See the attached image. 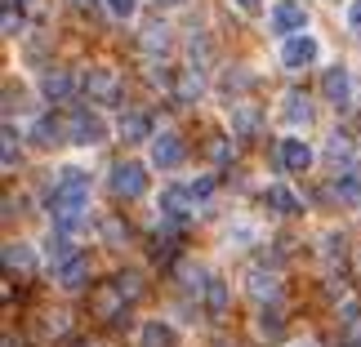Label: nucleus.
I'll use <instances>...</instances> for the list:
<instances>
[{"label": "nucleus", "mask_w": 361, "mask_h": 347, "mask_svg": "<svg viewBox=\"0 0 361 347\" xmlns=\"http://www.w3.org/2000/svg\"><path fill=\"white\" fill-rule=\"evenodd\" d=\"M63 130H67V138H72V143H80V147L103 143V138H107L103 116H99V112H85V107H76V112L63 120Z\"/></svg>", "instance_id": "nucleus-1"}, {"label": "nucleus", "mask_w": 361, "mask_h": 347, "mask_svg": "<svg viewBox=\"0 0 361 347\" xmlns=\"http://www.w3.org/2000/svg\"><path fill=\"white\" fill-rule=\"evenodd\" d=\"M107 187H112V196L121 201H138L147 191V174H143V165H134V160H121L112 178H107Z\"/></svg>", "instance_id": "nucleus-2"}, {"label": "nucleus", "mask_w": 361, "mask_h": 347, "mask_svg": "<svg viewBox=\"0 0 361 347\" xmlns=\"http://www.w3.org/2000/svg\"><path fill=\"white\" fill-rule=\"evenodd\" d=\"M85 205L90 196H63V191H54L49 196V218L59 232H76L80 223H85Z\"/></svg>", "instance_id": "nucleus-3"}, {"label": "nucleus", "mask_w": 361, "mask_h": 347, "mask_svg": "<svg viewBox=\"0 0 361 347\" xmlns=\"http://www.w3.org/2000/svg\"><path fill=\"white\" fill-rule=\"evenodd\" d=\"M281 63H286V72H299V67H312V63H317V40H312L308 32L290 36L286 45H281Z\"/></svg>", "instance_id": "nucleus-4"}, {"label": "nucleus", "mask_w": 361, "mask_h": 347, "mask_svg": "<svg viewBox=\"0 0 361 347\" xmlns=\"http://www.w3.org/2000/svg\"><path fill=\"white\" fill-rule=\"evenodd\" d=\"M303 27H308V13H303V5H295V0H281V5H272V32L299 36Z\"/></svg>", "instance_id": "nucleus-5"}, {"label": "nucleus", "mask_w": 361, "mask_h": 347, "mask_svg": "<svg viewBox=\"0 0 361 347\" xmlns=\"http://www.w3.org/2000/svg\"><path fill=\"white\" fill-rule=\"evenodd\" d=\"M152 165H157V170H174V165H183V138H178V134H157V138H152Z\"/></svg>", "instance_id": "nucleus-6"}, {"label": "nucleus", "mask_w": 361, "mask_h": 347, "mask_svg": "<svg viewBox=\"0 0 361 347\" xmlns=\"http://www.w3.org/2000/svg\"><path fill=\"white\" fill-rule=\"evenodd\" d=\"M281 165H286V174H308L312 147L303 138H281Z\"/></svg>", "instance_id": "nucleus-7"}, {"label": "nucleus", "mask_w": 361, "mask_h": 347, "mask_svg": "<svg viewBox=\"0 0 361 347\" xmlns=\"http://www.w3.org/2000/svg\"><path fill=\"white\" fill-rule=\"evenodd\" d=\"M40 94H45L49 103H72V94H76V80L67 76V72H59V67H54V72H45V76H40Z\"/></svg>", "instance_id": "nucleus-8"}, {"label": "nucleus", "mask_w": 361, "mask_h": 347, "mask_svg": "<svg viewBox=\"0 0 361 347\" xmlns=\"http://www.w3.org/2000/svg\"><path fill=\"white\" fill-rule=\"evenodd\" d=\"M322 94L335 107H348V99H353V85H348V67H330V72L322 76Z\"/></svg>", "instance_id": "nucleus-9"}, {"label": "nucleus", "mask_w": 361, "mask_h": 347, "mask_svg": "<svg viewBox=\"0 0 361 347\" xmlns=\"http://www.w3.org/2000/svg\"><path fill=\"white\" fill-rule=\"evenodd\" d=\"M85 89H90V99H99V103H121V80L112 72H90L85 76Z\"/></svg>", "instance_id": "nucleus-10"}, {"label": "nucleus", "mask_w": 361, "mask_h": 347, "mask_svg": "<svg viewBox=\"0 0 361 347\" xmlns=\"http://www.w3.org/2000/svg\"><path fill=\"white\" fill-rule=\"evenodd\" d=\"M201 89H205V80H201L197 67H178V76H174V99H178V103H197Z\"/></svg>", "instance_id": "nucleus-11"}, {"label": "nucleus", "mask_w": 361, "mask_h": 347, "mask_svg": "<svg viewBox=\"0 0 361 347\" xmlns=\"http://www.w3.org/2000/svg\"><path fill=\"white\" fill-rule=\"evenodd\" d=\"M54 191H63V196H90V174L76 170V165H67V170H59V178H54Z\"/></svg>", "instance_id": "nucleus-12"}, {"label": "nucleus", "mask_w": 361, "mask_h": 347, "mask_svg": "<svg viewBox=\"0 0 361 347\" xmlns=\"http://www.w3.org/2000/svg\"><path fill=\"white\" fill-rule=\"evenodd\" d=\"M259 125H263L259 107H250V103H232V134H237V138H255V134H259Z\"/></svg>", "instance_id": "nucleus-13"}, {"label": "nucleus", "mask_w": 361, "mask_h": 347, "mask_svg": "<svg viewBox=\"0 0 361 347\" xmlns=\"http://www.w3.org/2000/svg\"><path fill=\"white\" fill-rule=\"evenodd\" d=\"M188 201H197L192 187H165V196H161L165 218H170V223H183V218H188Z\"/></svg>", "instance_id": "nucleus-14"}, {"label": "nucleus", "mask_w": 361, "mask_h": 347, "mask_svg": "<svg viewBox=\"0 0 361 347\" xmlns=\"http://www.w3.org/2000/svg\"><path fill=\"white\" fill-rule=\"evenodd\" d=\"M138 45H143V53H170L174 36H170V27H165V23H147L143 36H138Z\"/></svg>", "instance_id": "nucleus-15"}, {"label": "nucleus", "mask_w": 361, "mask_h": 347, "mask_svg": "<svg viewBox=\"0 0 361 347\" xmlns=\"http://www.w3.org/2000/svg\"><path fill=\"white\" fill-rule=\"evenodd\" d=\"M94 316H103V321L125 316V298H121L116 285H107V289H99V294H94Z\"/></svg>", "instance_id": "nucleus-16"}, {"label": "nucleus", "mask_w": 361, "mask_h": 347, "mask_svg": "<svg viewBox=\"0 0 361 347\" xmlns=\"http://www.w3.org/2000/svg\"><path fill=\"white\" fill-rule=\"evenodd\" d=\"M335 201L348 205V210H361V178H357V174L343 170V174L335 178Z\"/></svg>", "instance_id": "nucleus-17"}, {"label": "nucleus", "mask_w": 361, "mask_h": 347, "mask_svg": "<svg viewBox=\"0 0 361 347\" xmlns=\"http://www.w3.org/2000/svg\"><path fill=\"white\" fill-rule=\"evenodd\" d=\"M250 294H255L259 303H276V294H281V281H276L272 272H250Z\"/></svg>", "instance_id": "nucleus-18"}, {"label": "nucleus", "mask_w": 361, "mask_h": 347, "mask_svg": "<svg viewBox=\"0 0 361 347\" xmlns=\"http://www.w3.org/2000/svg\"><path fill=\"white\" fill-rule=\"evenodd\" d=\"M138 347H174V329L165 321H147L138 329Z\"/></svg>", "instance_id": "nucleus-19"}, {"label": "nucleus", "mask_w": 361, "mask_h": 347, "mask_svg": "<svg viewBox=\"0 0 361 347\" xmlns=\"http://www.w3.org/2000/svg\"><path fill=\"white\" fill-rule=\"evenodd\" d=\"M63 134H67V130H63V125L54 120V116H40V120L32 125V143H36V147H54V143H63Z\"/></svg>", "instance_id": "nucleus-20"}, {"label": "nucleus", "mask_w": 361, "mask_h": 347, "mask_svg": "<svg viewBox=\"0 0 361 347\" xmlns=\"http://www.w3.org/2000/svg\"><path fill=\"white\" fill-rule=\"evenodd\" d=\"M72 258H80V254H76V241H72L67 232H63V236H54V241H49V267L59 272V267H67Z\"/></svg>", "instance_id": "nucleus-21"}, {"label": "nucleus", "mask_w": 361, "mask_h": 347, "mask_svg": "<svg viewBox=\"0 0 361 347\" xmlns=\"http://www.w3.org/2000/svg\"><path fill=\"white\" fill-rule=\"evenodd\" d=\"M263 196H268V205H272L276 214H299V210H303V205H299V196H295L290 187H281V183H272L268 191H263Z\"/></svg>", "instance_id": "nucleus-22"}, {"label": "nucleus", "mask_w": 361, "mask_h": 347, "mask_svg": "<svg viewBox=\"0 0 361 347\" xmlns=\"http://www.w3.org/2000/svg\"><path fill=\"white\" fill-rule=\"evenodd\" d=\"M85 276H90V263H85V258H72L67 267L54 272V281H59L63 289H80V285H85Z\"/></svg>", "instance_id": "nucleus-23"}, {"label": "nucleus", "mask_w": 361, "mask_h": 347, "mask_svg": "<svg viewBox=\"0 0 361 347\" xmlns=\"http://www.w3.org/2000/svg\"><path fill=\"white\" fill-rule=\"evenodd\" d=\"M121 138H125V143H143V138H152V120L138 116V112L121 116Z\"/></svg>", "instance_id": "nucleus-24"}, {"label": "nucleus", "mask_w": 361, "mask_h": 347, "mask_svg": "<svg viewBox=\"0 0 361 347\" xmlns=\"http://www.w3.org/2000/svg\"><path fill=\"white\" fill-rule=\"evenodd\" d=\"M205 308H210V316H224L228 312V281L210 276V285H205Z\"/></svg>", "instance_id": "nucleus-25"}, {"label": "nucleus", "mask_w": 361, "mask_h": 347, "mask_svg": "<svg viewBox=\"0 0 361 347\" xmlns=\"http://www.w3.org/2000/svg\"><path fill=\"white\" fill-rule=\"evenodd\" d=\"M326 156L335 160V165H353V160H357V147H353V138H348V134H335V138L326 143Z\"/></svg>", "instance_id": "nucleus-26"}, {"label": "nucleus", "mask_w": 361, "mask_h": 347, "mask_svg": "<svg viewBox=\"0 0 361 347\" xmlns=\"http://www.w3.org/2000/svg\"><path fill=\"white\" fill-rule=\"evenodd\" d=\"M5 267L9 272H32V249H27L23 241H9L5 245Z\"/></svg>", "instance_id": "nucleus-27"}, {"label": "nucleus", "mask_w": 361, "mask_h": 347, "mask_svg": "<svg viewBox=\"0 0 361 347\" xmlns=\"http://www.w3.org/2000/svg\"><path fill=\"white\" fill-rule=\"evenodd\" d=\"M281 112H286L290 125H308V120H312V107H308V99H303V94H286V107H281Z\"/></svg>", "instance_id": "nucleus-28"}, {"label": "nucleus", "mask_w": 361, "mask_h": 347, "mask_svg": "<svg viewBox=\"0 0 361 347\" xmlns=\"http://www.w3.org/2000/svg\"><path fill=\"white\" fill-rule=\"evenodd\" d=\"M112 285L121 289V298H125V303H134L138 294H143V285H138V276H134V272H121V276H116Z\"/></svg>", "instance_id": "nucleus-29"}, {"label": "nucleus", "mask_w": 361, "mask_h": 347, "mask_svg": "<svg viewBox=\"0 0 361 347\" xmlns=\"http://www.w3.org/2000/svg\"><path fill=\"white\" fill-rule=\"evenodd\" d=\"M259 334H263V339H281V312H268V308H263V316H259Z\"/></svg>", "instance_id": "nucleus-30"}, {"label": "nucleus", "mask_w": 361, "mask_h": 347, "mask_svg": "<svg viewBox=\"0 0 361 347\" xmlns=\"http://www.w3.org/2000/svg\"><path fill=\"white\" fill-rule=\"evenodd\" d=\"M107 5V13H112L116 23H125V18H134V9H138V0H103Z\"/></svg>", "instance_id": "nucleus-31"}, {"label": "nucleus", "mask_w": 361, "mask_h": 347, "mask_svg": "<svg viewBox=\"0 0 361 347\" xmlns=\"http://www.w3.org/2000/svg\"><path fill=\"white\" fill-rule=\"evenodd\" d=\"M5 170H13V165H18V134H13V125H5Z\"/></svg>", "instance_id": "nucleus-32"}, {"label": "nucleus", "mask_w": 361, "mask_h": 347, "mask_svg": "<svg viewBox=\"0 0 361 347\" xmlns=\"http://www.w3.org/2000/svg\"><path fill=\"white\" fill-rule=\"evenodd\" d=\"M210 156H214L219 165H228V160H232V143H228L224 134H214V138H210Z\"/></svg>", "instance_id": "nucleus-33"}, {"label": "nucleus", "mask_w": 361, "mask_h": 347, "mask_svg": "<svg viewBox=\"0 0 361 347\" xmlns=\"http://www.w3.org/2000/svg\"><path fill=\"white\" fill-rule=\"evenodd\" d=\"M250 85H255V80H250V72H228L224 76V89L232 94V89H250Z\"/></svg>", "instance_id": "nucleus-34"}, {"label": "nucleus", "mask_w": 361, "mask_h": 347, "mask_svg": "<svg viewBox=\"0 0 361 347\" xmlns=\"http://www.w3.org/2000/svg\"><path fill=\"white\" fill-rule=\"evenodd\" d=\"M188 49H192V58H201V63H205V58H210V40H205L201 32H197V36H192V40H188Z\"/></svg>", "instance_id": "nucleus-35"}, {"label": "nucleus", "mask_w": 361, "mask_h": 347, "mask_svg": "<svg viewBox=\"0 0 361 347\" xmlns=\"http://www.w3.org/2000/svg\"><path fill=\"white\" fill-rule=\"evenodd\" d=\"M322 254H326L330 263H335V258L343 263V236H326V249H322Z\"/></svg>", "instance_id": "nucleus-36"}, {"label": "nucleus", "mask_w": 361, "mask_h": 347, "mask_svg": "<svg viewBox=\"0 0 361 347\" xmlns=\"http://www.w3.org/2000/svg\"><path fill=\"white\" fill-rule=\"evenodd\" d=\"M103 236H107V241H112V245H116V241H121V236H130V232H125V227H121V218H107V223H103Z\"/></svg>", "instance_id": "nucleus-37"}, {"label": "nucleus", "mask_w": 361, "mask_h": 347, "mask_svg": "<svg viewBox=\"0 0 361 347\" xmlns=\"http://www.w3.org/2000/svg\"><path fill=\"white\" fill-rule=\"evenodd\" d=\"M210 191H214V178H197V183H192V196H197V201H205Z\"/></svg>", "instance_id": "nucleus-38"}, {"label": "nucleus", "mask_w": 361, "mask_h": 347, "mask_svg": "<svg viewBox=\"0 0 361 347\" xmlns=\"http://www.w3.org/2000/svg\"><path fill=\"white\" fill-rule=\"evenodd\" d=\"M348 27L361 36V0H353V5H348Z\"/></svg>", "instance_id": "nucleus-39"}, {"label": "nucleus", "mask_w": 361, "mask_h": 347, "mask_svg": "<svg viewBox=\"0 0 361 347\" xmlns=\"http://www.w3.org/2000/svg\"><path fill=\"white\" fill-rule=\"evenodd\" d=\"M237 5H241L245 13H259V9H263V0H237Z\"/></svg>", "instance_id": "nucleus-40"}, {"label": "nucleus", "mask_w": 361, "mask_h": 347, "mask_svg": "<svg viewBox=\"0 0 361 347\" xmlns=\"http://www.w3.org/2000/svg\"><path fill=\"white\" fill-rule=\"evenodd\" d=\"M72 5H76V9H85V5H94V0H72Z\"/></svg>", "instance_id": "nucleus-41"}, {"label": "nucleus", "mask_w": 361, "mask_h": 347, "mask_svg": "<svg viewBox=\"0 0 361 347\" xmlns=\"http://www.w3.org/2000/svg\"><path fill=\"white\" fill-rule=\"evenodd\" d=\"M161 5H183V0H161Z\"/></svg>", "instance_id": "nucleus-42"}]
</instances>
